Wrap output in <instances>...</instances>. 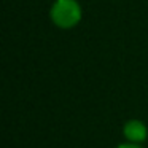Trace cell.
Instances as JSON below:
<instances>
[{
	"label": "cell",
	"mask_w": 148,
	"mask_h": 148,
	"mask_svg": "<svg viewBox=\"0 0 148 148\" xmlns=\"http://www.w3.org/2000/svg\"><path fill=\"white\" fill-rule=\"evenodd\" d=\"M83 10L78 0H54L49 10V18L53 24L59 29H73L80 24Z\"/></svg>",
	"instance_id": "cell-1"
},
{
	"label": "cell",
	"mask_w": 148,
	"mask_h": 148,
	"mask_svg": "<svg viewBox=\"0 0 148 148\" xmlns=\"http://www.w3.org/2000/svg\"><path fill=\"white\" fill-rule=\"evenodd\" d=\"M116 148H142L140 143H132V142H126V143L118 145Z\"/></svg>",
	"instance_id": "cell-3"
},
{
	"label": "cell",
	"mask_w": 148,
	"mask_h": 148,
	"mask_svg": "<svg viewBox=\"0 0 148 148\" xmlns=\"http://www.w3.org/2000/svg\"><path fill=\"white\" fill-rule=\"evenodd\" d=\"M123 135L127 142L142 145L148 138V127L140 119H129L123 126Z\"/></svg>",
	"instance_id": "cell-2"
}]
</instances>
